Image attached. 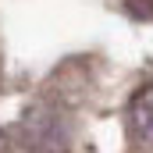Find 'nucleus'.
<instances>
[{
	"label": "nucleus",
	"instance_id": "nucleus-4",
	"mask_svg": "<svg viewBox=\"0 0 153 153\" xmlns=\"http://www.w3.org/2000/svg\"><path fill=\"white\" fill-rule=\"evenodd\" d=\"M0 153H11V143H7V135H4V128H0Z\"/></svg>",
	"mask_w": 153,
	"mask_h": 153
},
{
	"label": "nucleus",
	"instance_id": "nucleus-1",
	"mask_svg": "<svg viewBox=\"0 0 153 153\" xmlns=\"http://www.w3.org/2000/svg\"><path fill=\"white\" fill-rule=\"evenodd\" d=\"M18 139L29 153H68L71 150V121L53 103H32L18 121Z\"/></svg>",
	"mask_w": 153,
	"mask_h": 153
},
{
	"label": "nucleus",
	"instance_id": "nucleus-3",
	"mask_svg": "<svg viewBox=\"0 0 153 153\" xmlns=\"http://www.w3.org/2000/svg\"><path fill=\"white\" fill-rule=\"evenodd\" d=\"M125 11L132 18H153V0H125Z\"/></svg>",
	"mask_w": 153,
	"mask_h": 153
},
{
	"label": "nucleus",
	"instance_id": "nucleus-2",
	"mask_svg": "<svg viewBox=\"0 0 153 153\" xmlns=\"http://www.w3.org/2000/svg\"><path fill=\"white\" fill-rule=\"evenodd\" d=\"M128 128L139 143L153 146V82L143 85L128 103Z\"/></svg>",
	"mask_w": 153,
	"mask_h": 153
}]
</instances>
